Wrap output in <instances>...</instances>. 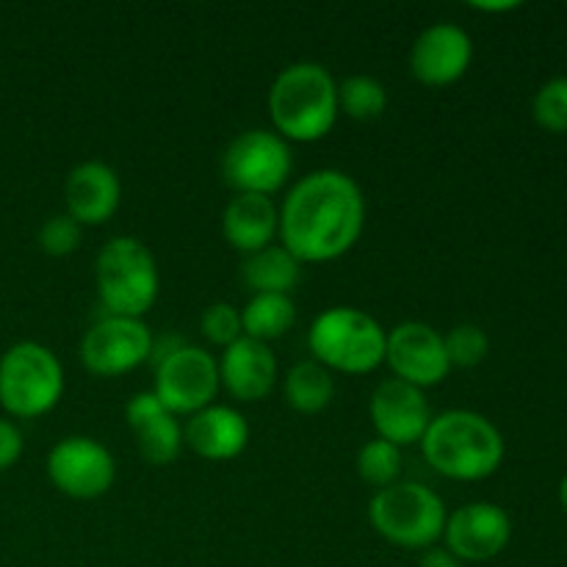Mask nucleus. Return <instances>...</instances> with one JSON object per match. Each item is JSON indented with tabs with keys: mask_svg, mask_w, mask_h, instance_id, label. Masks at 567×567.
<instances>
[{
	"mask_svg": "<svg viewBox=\"0 0 567 567\" xmlns=\"http://www.w3.org/2000/svg\"><path fill=\"white\" fill-rule=\"evenodd\" d=\"M365 227V197L352 175L316 169L291 186L280 208V244L299 264L338 260Z\"/></svg>",
	"mask_w": 567,
	"mask_h": 567,
	"instance_id": "obj_1",
	"label": "nucleus"
},
{
	"mask_svg": "<svg viewBox=\"0 0 567 567\" xmlns=\"http://www.w3.org/2000/svg\"><path fill=\"white\" fill-rule=\"evenodd\" d=\"M424 460L454 482H480L504 463V437L491 419L474 410H446L432 415L421 437Z\"/></svg>",
	"mask_w": 567,
	"mask_h": 567,
	"instance_id": "obj_2",
	"label": "nucleus"
},
{
	"mask_svg": "<svg viewBox=\"0 0 567 567\" xmlns=\"http://www.w3.org/2000/svg\"><path fill=\"white\" fill-rule=\"evenodd\" d=\"M338 81L319 61H297L269 89V116L286 142H319L338 120Z\"/></svg>",
	"mask_w": 567,
	"mask_h": 567,
	"instance_id": "obj_3",
	"label": "nucleus"
},
{
	"mask_svg": "<svg viewBox=\"0 0 567 567\" xmlns=\"http://www.w3.org/2000/svg\"><path fill=\"white\" fill-rule=\"evenodd\" d=\"M388 330L371 313L349 305L327 308L310 321L308 347L316 363L338 374H371L385 363Z\"/></svg>",
	"mask_w": 567,
	"mask_h": 567,
	"instance_id": "obj_4",
	"label": "nucleus"
},
{
	"mask_svg": "<svg viewBox=\"0 0 567 567\" xmlns=\"http://www.w3.org/2000/svg\"><path fill=\"white\" fill-rule=\"evenodd\" d=\"M94 282L105 313L125 319H144L161 291L155 255L133 236H116L100 249L94 260Z\"/></svg>",
	"mask_w": 567,
	"mask_h": 567,
	"instance_id": "obj_5",
	"label": "nucleus"
},
{
	"mask_svg": "<svg viewBox=\"0 0 567 567\" xmlns=\"http://www.w3.org/2000/svg\"><path fill=\"white\" fill-rule=\"evenodd\" d=\"M446 518L443 498L419 482L382 487L369 504V520L377 535L404 551H426L437 546L446 529Z\"/></svg>",
	"mask_w": 567,
	"mask_h": 567,
	"instance_id": "obj_6",
	"label": "nucleus"
},
{
	"mask_svg": "<svg viewBox=\"0 0 567 567\" xmlns=\"http://www.w3.org/2000/svg\"><path fill=\"white\" fill-rule=\"evenodd\" d=\"M64 396V369L53 349L20 341L0 358V408L14 419L48 415Z\"/></svg>",
	"mask_w": 567,
	"mask_h": 567,
	"instance_id": "obj_7",
	"label": "nucleus"
},
{
	"mask_svg": "<svg viewBox=\"0 0 567 567\" xmlns=\"http://www.w3.org/2000/svg\"><path fill=\"white\" fill-rule=\"evenodd\" d=\"M293 172L291 144L275 131L252 127L227 144L221 155V177L236 194L275 197Z\"/></svg>",
	"mask_w": 567,
	"mask_h": 567,
	"instance_id": "obj_8",
	"label": "nucleus"
},
{
	"mask_svg": "<svg viewBox=\"0 0 567 567\" xmlns=\"http://www.w3.org/2000/svg\"><path fill=\"white\" fill-rule=\"evenodd\" d=\"M219 363L203 347L181 343L155 360L153 393L172 415H194L216 404L219 393Z\"/></svg>",
	"mask_w": 567,
	"mask_h": 567,
	"instance_id": "obj_9",
	"label": "nucleus"
},
{
	"mask_svg": "<svg viewBox=\"0 0 567 567\" xmlns=\"http://www.w3.org/2000/svg\"><path fill=\"white\" fill-rule=\"evenodd\" d=\"M153 332L144 319H125L109 316L94 321L86 332L78 354L89 374L94 377H122L136 371L138 365L153 358Z\"/></svg>",
	"mask_w": 567,
	"mask_h": 567,
	"instance_id": "obj_10",
	"label": "nucleus"
},
{
	"mask_svg": "<svg viewBox=\"0 0 567 567\" xmlns=\"http://www.w3.org/2000/svg\"><path fill=\"white\" fill-rule=\"evenodd\" d=\"M48 480L64 496L78 498V502H92V498L105 496L114 487V454L94 437H64L48 454Z\"/></svg>",
	"mask_w": 567,
	"mask_h": 567,
	"instance_id": "obj_11",
	"label": "nucleus"
},
{
	"mask_svg": "<svg viewBox=\"0 0 567 567\" xmlns=\"http://www.w3.org/2000/svg\"><path fill=\"white\" fill-rule=\"evenodd\" d=\"M385 363L396 380L421 391L441 385L452 371L443 336L424 321H402L388 332Z\"/></svg>",
	"mask_w": 567,
	"mask_h": 567,
	"instance_id": "obj_12",
	"label": "nucleus"
},
{
	"mask_svg": "<svg viewBox=\"0 0 567 567\" xmlns=\"http://www.w3.org/2000/svg\"><path fill=\"white\" fill-rule=\"evenodd\" d=\"M513 537V520L498 504L471 502L446 518L443 540L460 563H491Z\"/></svg>",
	"mask_w": 567,
	"mask_h": 567,
	"instance_id": "obj_13",
	"label": "nucleus"
},
{
	"mask_svg": "<svg viewBox=\"0 0 567 567\" xmlns=\"http://www.w3.org/2000/svg\"><path fill=\"white\" fill-rule=\"evenodd\" d=\"M474 61V42L468 31L454 22H435L424 28L410 48V72L430 89L457 83Z\"/></svg>",
	"mask_w": 567,
	"mask_h": 567,
	"instance_id": "obj_14",
	"label": "nucleus"
},
{
	"mask_svg": "<svg viewBox=\"0 0 567 567\" xmlns=\"http://www.w3.org/2000/svg\"><path fill=\"white\" fill-rule=\"evenodd\" d=\"M369 413L377 437H382V441L393 443L399 449L421 443V437H424L426 426L432 421V410L424 391L396 380V377L382 380L377 385V391L371 393Z\"/></svg>",
	"mask_w": 567,
	"mask_h": 567,
	"instance_id": "obj_15",
	"label": "nucleus"
},
{
	"mask_svg": "<svg viewBox=\"0 0 567 567\" xmlns=\"http://www.w3.org/2000/svg\"><path fill=\"white\" fill-rule=\"evenodd\" d=\"M277 358L269 343L241 336L225 349L219 360V380L238 402H264L277 388Z\"/></svg>",
	"mask_w": 567,
	"mask_h": 567,
	"instance_id": "obj_16",
	"label": "nucleus"
},
{
	"mask_svg": "<svg viewBox=\"0 0 567 567\" xmlns=\"http://www.w3.org/2000/svg\"><path fill=\"white\" fill-rule=\"evenodd\" d=\"M122 203V181L103 161H83L66 175V214L81 227H97L116 214Z\"/></svg>",
	"mask_w": 567,
	"mask_h": 567,
	"instance_id": "obj_17",
	"label": "nucleus"
},
{
	"mask_svg": "<svg viewBox=\"0 0 567 567\" xmlns=\"http://www.w3.org/2000/svg\"><path fill=\"white\" fill-rule=\"evenodd\" d=\"M183 446H188L208 463H227L249 446V424L236 408L210 404V408L188 415L186 426H183Z\"/></svg>",
	"mask_w": 567,
	"mask_h": 567,
	"instance_id": "obj_18",
	"label": "nucleus"
},
{
	"mask_svg": "<svg viewBox=\"0 0 567 567\" xmlns=\"http://www.w3.org/2000/svg\"><path fill=\"white\" fill-rule=\"evenodd\" d=\"M221 233L236 252L255 255L271 247L280 236V208L271 197L260 194H233L221 214Z\"/></svg>",
	"mask_w": 567,
	"mask_h": 567,
	"instance_id": "obj_19",
	"label": "nucleus"
},
{
	"mask_svg": "<svg viewBox=\"0 0 567 567\" xmlns=\"http://www.w3.org/2000/svg\"><path fill=\"white\" fill-rule=\"evenodd\" d=\"M241 280L252 293H288L302 280V264L282 244L247 255L241 264Z\"/></svg>",
	"mask_w": 567,
	"mask_h": 567,
	"instance_id": "obj_20",
	"label": "nucleus"
},
{
	"mask_svg": "<svg viewBox=\"0 0 567 567\" xmlns=\"http://www.w3.org/2000/svg\"><path fill=\"white\" fill-rule=\"evenodd\" d=\"M282 391H286V402L297 413L316 415L330 408V402L336 399V377L313 358L299 360L288 369Z\"/></svg>",
	"mask_w": 567,
	"mask_h": 567,
	"instance_id": "obj_21",
	"label": "nucleus"
},
{
	"mask_svg": "<svg viewBox=\"0 0 567 567\" xmlns=\"http://www.w3.org/2000/svg\"><path fill=\"white\" fill-rule=\"evenodd\" d=\"M297 324V305L288 293H252L241 308L244 336L260 343H271L288 336Z\"/></svg>",
	"mask_w": 567,
	"mask_h": 567,
	"instance_id": "obj_22",
	"label": "nucleus"
},
{
	"mask_svg": "<svg viewBox=\"0 0 567 567\" xmlns=\"http://www.w3.org/2000/svg\"><path fill=\"white\" fill-rule=\"evenodd\" d=\"M138 443V454L150 465H172L183 452V426L172 413L155 415L147 424L133 430Z\"/></svg>",
	"mask_w": 567,
	"mask_h": 567,
	"instance_id": "obj_23",
	"label": "nucleus"
},
{
	"mask_svg": "<svg viewBox=\"0 0 567 567\" xmlns=\"http://www.w3.org/2000/svg\"><path fill=\"white\" fill-rule=\"evenodd\" d=\"M385 109L388 89L374 75H349L347 81L338 83V111L347 114L349 120H380L385 114Z\"/></svg>",
	"mask_w": 567,
	"mask_h": 567,
	"instance_id": "obj_24",
	"label": "nucleus"
},
{
	"mask_svg": "<svg viewBox=\"0 0 567 567\" xmlns=\"http://www.w3.org/2000/svg\"><path fill=\"white\" fill-rule=\"evenodd\" d=\"M358 474L365 485L377 491L396 485L402 476V449L382 437H371L358 452Z\"/></svg>",
	"mask_w": 567,
	"mask_h": 567,
	"instance_id": "obj_25",
	"label": "nucleus"
},
{
	"mask_svg": "<svg viewBox=\"0 0 567 567\" xmlns=\"http://www.w3.org/2000/svg\"><path fill=\"white\" fill-rule=\"evenodd\" d=\"M446 343V354L452 369H474L491 352V338L482 327L476 324H457L449 330V336H443Z\"/></svg>",
	"mask_w": 567,
	"mask_h": 567,
	"instance_id": "obj_26",
	"label": "nucleus"
},
{
	"mask_svg": "<svg viewBox=\"0 0 567 567\" xmlns=\"http://www.w3.org/2000/svg\"><path fill=\"white\" fill-rule=\"evenodd\" d=\"M532 116L548 133H567V75L551 78L537 89Z\"/></svg>",
	"mask_w": 567,
	"mask_h": 567,
	"instance_id": "obj_27",
	"label": "nucleus"
},
{
	"mask_svg": "<svg viewBox=\"0 0 567 567\" xmlns=\"http://www.w3.org/2000/svg\"><path fill=\"white\" fill-rule=\"evenodd\" d=\"M81 236L83 227L70 214H55L39 227L37 244L50 258H66V255H72L81 247Z\"/></svg>",
	"mask_w": 567,
	"mask_h": 567,
	"instance_id": "obj_28",
	"label": "nucleus"
},
{
	"mask_svg": "<svg viewBox=\"0 0 567 567\" xmlns=\"http://www.w3.org/2000/svg\"><path fill=\"white\" fill-rule=\"evenodd\" d=\"M199 330H203V336L208 338V343L227 349L230 343H236L238 338L244 336L241 310L230 302L208 305L203 319H199Z\"/></svg>",
	"mask_w": 567,
	"mask_h": 567,
	"instance_id": "obj_29",
	"label": "nucleus"
},
{
	"mask_svg": "<svg viewBox=\"0 0 567 567\" xmlns=\"http://www.w3.org/2000/svg\"><path fill=\"white\" fill-rule=\"evenodd\" d=\"M161 413H169V410L158 402V396H155L153 391L136 393V396L125 404V421L131 430L147 424V421H153L155 415H161Z\"/></svg>",
	"mask_w": 567,
	"mask_h": 567,
	"instance_id": "obj_30",
	"label": "nucleus"
},
{
	"mask_svg": "<svg viewBox=\"0 0 567 567\" xmlns=\"http://www.w3.org/2000/svg\"><path fill=\"white\" fill-rule=\"evenodd\" d=\"M22 457V432L17 430V424L0 419V474L9 471L11 465H17V460Z\"/></svg>",
	"mask_w": 567,
	"mask_h": 567,
	"instance_id": "obj_31",
	"label": "nucleus"
},
{
	"mask_svg": "<svg viewBox=\"0 0 567 567\" xmlns=\"http://www.w3.org/2000/svg\"><path fill=\"white\" fill-rule=\"evenodd\" d=\"M419 567H463V563L443 546H432L426 551H421Z\"/></svg>",
	"mask_w": 567,
	"mask_h": 567,
	"instance_id": "obj_32",
	"label": "nucleus"
},
{
	"mask_svg": "<svg viewBox=\"0 0 567 567\" xmlns=\"http://www.w3.org/2000/svg\"><path fill=\"white\" fill-rule=\"evenodd\" d=\"M476 11H491V14H498V11H513L518 9L520 3H515V0H504V3H485V0H480V3H471Z\"/></svg>",
	"mask_w": 567,
	"mask_h": 567,
	"instance_id": "obj_33",
	"label": "nucleus"
},
{
	"mask_svg": "<svg viewBox=\"0 0 567 567\" xmlns=\"http://www.w3.org/2000/svg\"><path fill=\"white\" fill-rule=\"evenodd\" d=\"M559 504H563V509L567 513V474H565V480L559 482Z\"/></svg>",
	"mask_w": 567,
	"mask_h": 567,
	"instance_id": "obj_34",
	"label": "nucleus"
}]
</instances>
